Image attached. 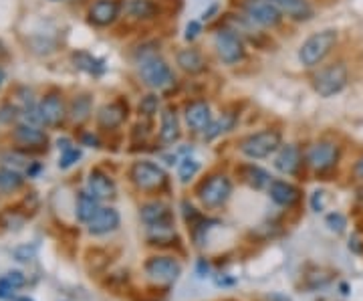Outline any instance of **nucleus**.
<instances>
[{"mask_svg": "<svg viewBox=\"0 0 363 301\" xmlns=\"http://www.w3.org/2000/svg\"><path fill=\"white\" fill-rule=\"evenodd\" d=\"M313 92L319 97L329 99L333 95L341 93L347 83H350V69L345 63H331V65L321 67L315 75H313Z\"/></svg>", "mask_w": 363, "mask_h": 301, "instance_id": "2", "label": "nucleus"}, {"mask_svg": "<svg viewBox=\"0 0 363 301\" xmlns=\"http://www.w3.org/2000/svg\"><path fill=\"white\" fill-rule=\"evenodd\" d=\"M119 224H121V217H119L117 209H113V207H101L95 212V217L87 223V231H89L91 235L104 236L117 231Z\"/></svg>", "mask_w": 363, "mask_h": 301, "instance_id": "18", "label": "nucleus"}, {"mask_svg": "<svg viewBox=\"0 0 363 301\" xmlns=\"http://www.w3.org/2000/svg\"><path fill=\"white\" fill-rule=\"evenodd\" d=\"M355 202H357V207L363 209V186L362 188H357V195H355Z\"/></svg>", "mask_w": 363, "mask_h": 301, "instance_id": "48", "label": "nucleus"}, {"mask_svg": "<svg viewBox=\"0 0 363 301\" xmlns=\"http://www.w3.org/2000/svg\"><path fill=\"white\" fill-rule=\"evenodd\" d=\"M57 146H59V150H61V156H59V168H61V170L71 168L77 160H81V150L73 144V140H69V138H59Z\"/></svg>", "mask_w": 363, "mask_h": 301, "instance_id": "32", "label": "nucleus"}, {"mask_svg": "<svg viewBox=\"0 0 363 301\" xmlns=\"http://www.w3.org/2000/svg\"><path fill=\"white\" fill-rule=\"evenodd\" d=\"M39 111L40 118H43V126H49V128L61 126L67 116L63 97H61L59 93H47V95L40 99Z\"/></svg>", "mask_w": 363, "mask_h": 301, "instance_id": "17", "label": "nucleus"}, {"mask_svg": "<svg viewBox=\"0 0 363 301\" xmlns=\"http://www.w3.org/2000/svg\"><path fill=\"white\" fill-rule=\"evenodd\" d=\"M214 49L224 65L234 67L247 59V40L230 26L222 25L214 33Z\"/></svg>", "mask_w": 363, "mask_h": 301, "instance_id": "6", "label": "nucleus"}, {"mask_svg": "<svg viewBox=\"0 0 363 301\" xmlns=\"http://www.w3.org/2000/svg\"><path fill=\"white\" fill-rule=\"evenodd\" d=\"M138 67H140L142 81L154 92H166L176 83L174 69L169 67V63L162 55H154L142 63H138Z\"/></svg>", "mask_w": 363, "mask_h": 301, "instance_id": "7", "label": "nucleus"}, {"mask_svg": "<svg viewBox=\"0 0 363 301\" xmlns=\"http://www.w3.org/2000/svg\"><path fill=\"white\" fill-rule=\"evenodd\" d=\"M325 223H327V226H329L331 231H335V233H343V231H345V226H347V219H345L341 212H331V214H327Z\"/></svg>", "mask_w": 363, "mask_h": 301, "instance_id": "37", "label": "nucleus"}, {"mask_svg": "<svg viewBox=\"0 0 363 301\" xmlns=\"http://www.w3.org/2000/svg\"><path fill=\"white\" fill-rule=\"evenodd\" d=\"M11 301H35V300H30V297H26V295H23V297H13Z\"/></svg>", "mask_w": 363, "mask_h": 301, "instance_id": "50", "label": "nucleus"}, {"mask_svg": "<svg viewBox=\"0 0 363 301\" xmlns=\"http://www.w3.org/2000/svg\"><path fill=\"white\" fill-rule=\"evenodd\" d=\"M212 119L214 116H212L210 104L204 99H192L184 107V121H186L188 130L194 133H204L208 126L212 124Z\"/></svg>", "mask_w": 363, "mask_h": 301, "instance_id": "12", "label": "nucleus"}, {"mask_svg": "<svg viewBox=\"0 0 363 301\" xmlns=\"http://www.w3.org/2000/svg\"><path fill=\"white\" fill-rule=\"evenodd\" d=\"M311 209L315 212H321L325 209V192L323 190H315L311 195Z\"/></svg>", "mask_w": 363, "mask_h": 301, "instance_id": "44", "label": "nucleus"}, {"mask_svg": "<svg viewBox=\"0 0 363 301\" xmlns=\"http://www.w3.org/2000/svg\"><path fill=\"white\" fill-rule=\"evenodd\" d=\"M238 174H240V180L247 184V186H250V188H255V190L269 188L272 182L271 174L264 170V168L257 166V164H245V166H240Z\"/></svg>", "mask_w": 363, "mask_h": 301, "instance_id": "26", "label": "nucleus"}, {"mask_svg": "<svg viewBox=\"0 0 363 301\" xmlns=\"http://www.w3.org/2000/svg\"><path fill=\"white\" fill-rule=\"evenodd\" d=\"M87 192H91L95 198L99 200H107V198H113L117 195L116 180L105 174L104 170H91L89 178H87Z\"/></svg>", "mask_w": 363, "mask_h": 301, "instance_id": "21", "label": "nucleus"}, {"mask_svg": "<svg viewBox=\"0 0 363 301\" xmlns=\"http://www.w3.org/2000/svg\"><path fill=\"white\" fill-rule=\"evenodd\" d=\"M339 158H341V148L337 142H331V140H321V142H315V144L307 150L305 154V164L315 170L317 174H323V172L333 170L339 164Z\"/></svg>", "mask_w": 363, "mask_h": 301, "instance_id": "8", "label": "nucleus"}, {"mask_svg": "<svg viewBox=\"0 0 363 301\" xmlns=\"http://www.w3.org/2000/svg\"><path fill=\"white\" fill-rule=\"evenodd\" d=\"M125 13L138 23H147V21L157 18L160 6H157L156 0H128L125 2Z\"/></svg>", "mask_w": 363, "mask_h": 301, "instance_id": "25", "label": "nucleus"}, {"mask_svg": "<svg viewBox=\"0 0 363 301\" xmlns=\"http://www.w3.org/2000/svg\"><path fill=\"white\" fill-rule=\"evenodd\" d=\"M202 164L192 156H184L178 162V178H180L182 184H188L192 178H196V174L200 172Z\"/></svg>", "mask_w": 363, "mask_h": 301, "instance_id": "34", "label": "nucleus"}, {"mask_svg": "<svg viewBox=\"0 0 363 301\" xmlns=\"http://www.w3.org/2000/svg\"><path fill=\"white\" fill-rule=\"evenodd\" d=\"M14 291H16V289L6 281V277H0V300H13Z\"/></svg>", "mask_w": 363, "mask_h": 301, "instance_id": "42", "label": "nucleus"}, {"mask_svg": "<svg viewBox=\"0 0 363 301\" xmlns=\"http://www.w3.org/2000/svg\"><path fill=\"white\" fill-rule=\"evenodd\" d=\"M182 210H184V221L190 224V226H194V224L202 219L200 210L196 209L192 202H188V200H184V202H182Z\"/></svg>", "mask_w": 363, "mask_h": 301, "instance_id": "38", "label": "nucleus"}, {"mask_svg": "<svg viewBox=\"0 0 363 301\" xmlns=\"http://www.w3.org/2000/svg\"><path fill=\"white\" fill-rule=\"evenodd\" d=\"M200 35H202V21H190L184 28V39L188 43H194Z\"/></svg>", "mask_w": 363, "mask_h": 301, "instance_id": "39", "label": "nucleus"}, {"mask_svg": "<svg viewBox=\"0 0 363 301\" xmlns=\"http://www.w3.org/2000/svg\"><path fill=\"white\" fill-rule=\"evenodd\" d=\"M303 162L305 156L297 144H283L274 156V168L285 176H295L301 170Z\"/></svg>", "mask_w": 363, "mask_h": 301, "instance_id": "15", "label": "nucleus"}, {"mask_svg": "<svg viewBox=\"0 0 363 301\" xmlns=\"http://www.w3.org/2000/svg\"><path fill=\"white\" fill-rule=\"evenodd\" d=\"M73 63L77 69L89 73L93 77H101L105 71H107V65H105V59H99L95 55H91L89 51H77L73 53Z\"/></svg>", "mask_w": 363, "mask_h": 301, "instance_id": "27", "label": "nucleus"}, {"mask_svg": "<svg viewBox=\"0 0 363 301\" xmlns=\"http://www.w3.org/2000/svg\"><path fill=\"white\" fill-rule=\"evenodd\" d=\"M233 188L234 186L230 176L228 174H222V172H216V174L206 176L202 182L198 184L196 195H198L200 202L206 209H220L233 197Z\"/></svg>", "mask_w": 363, "mask_h": 301, "instance_id": "3", "label": "nucleus"}, {"mask_svg": "<svg viewBox=\"0 0 363 301\" xmlns=\"http://www.w3.org/2000/svg\"><path fill=\"white\" fill-rule=\"evenodd\" d=\"M123 4L119 0H95L89 6V23L95 26H111L119 18Z\"/></svg>", "mask_w": 363, "mask_h": 301, "instance_id": "14", "label": "nucleus"}, {"mask_svg": "<svg viewBox=\"0 0 363 301\" xmlns=\"http://www.w3.org/2000/svg\"><path fill=\"white\" fill-rule=\"evenodd\" d=\"M337 40L339 35L335 28H323L319 33H313L311 37L303 40V45L298 47V63L305 67V69L319 67L331 55V51L335 49Z\"/></svg>", "mask_w": 363, "mask_h": 301, "instance_id": "1", "label": "nucleus"}, {"mask_svg": "<svg viewBox=\"0 0 363 301\" xmlns=\"http://www.w3.org/2000/svg\"><path fill=\"white\" fill-rule=\"evenodd\" d=\"M353 176H355L357 180H363V156L355 162V166H353Z\"/></svg>", "mask_w": 363, "mask_h": 301, "instance_id": "46", "label": "nucleus"}, {"mask_svg": "<svg viewBox=\"0 0 363 301\" xmlns=\"http://www.w3.org/2000/svg\"><path fill=\"white\" fill-rule=\"evenodd\" d=\"M236 119H238L236 111H230V109H228V111H224L222 116L212 119V124H210V126H208V130L202 133V138H204L206 142H212V140L220 138V136H224L226 131L234 130Z\"/></svg>", "mask_w": 363, "mask_h": 301, "instance_id": "28", "label": "nucleus"}, {"mask_svg": "<svg viewBox=\"0 0 363 301\" xmlns=\"http://www.w3.org/2000/svg\"><path fill=\"white\" fill-rule=\"evenodd\" d=\"M224 26H230L233 31H236L240 37L248 43H255L257 47H262L264 45V40H267V35L260 31L262 26H259L252 18H248L247 14L242 13H230L224 16Z\"/></svg>", "mask_w": 363, "mask_h": 301, "instance_id": "11", "label": "nucleus"}, {"mask_svg": "<svg viewBox=\"0 0 363 301\" xmlns=\"http://www.w3.org/2000/svg\"><path fill=\"white\" fill-rule=\"evenodd\" d=\"M2 162H4L6 168H13V170L16 172H28V168L33 166V160L26 156L25 152H6V154L2 156Z\"/></svg>", "mask_w": 363, "mask_h": 301, "instance_id": "35", "label": "nucleus"}, {"mask_svg": "<svg viewBox=\"0 0 363 301\" xmlns=\"http://www.w3.org/2000/svg\"><path fill=\"white\" fill-rule=\"evenodd\" d=\"M4 81H6V73H4V69L0 67V87L4 85Z\"/></svg>", "mask_w": 363, "mask_h": 301, "instance_id": "49", "label": "nucleus"}, {"mask_svg": "<svg viewBox=\"0 0 363 301\" xmlns=\"http://www.w3.org/2000/svg\"><path fill=\"white\" fill-rule=\"evenodd\" d=\"M208 269H210V267H208L206 259H200V261H198V273H200V275H206Z\"/></svg>", "mask_w": 363, "mask_h": 301, "instance_id": "47", "label": "nucleus"}, {"mask_svg": "<svg viewBox=\"0 0 363 301\" xmlns=\"http://www.w3.org/2000/svg\"><path fill=\"white\" fill-rule=\"evenodd\" d=\"M281 146H283L281 130L264 128V130L250 133L240 142V154L247 156L248 160H262V158H269L274 152H279Z\"/></svg>", "mask_w": 363, "mask_h": 301, "instance_id": "4", "label": "nucleus"}, {"mask_svg": "<svg viewBox=\"0 0 363 301\" xmlns=\"http://www.w3.org/2000/svg\"><path fill=\"white\" fill-rule=\"evenodd\" d=\"M130 180L138 190L154 195V192H160V190L166 188L168 174L160 164L152 162V160H138V162L131 164Z\"/></svg>", "mask_w": 363, "mask_h": 301, "instance_id": "5", "label": "nucleus"}, {"mask_svg": "<svg viewBox=\"0 0 363 301\" xmlns=\"http://www.w3.org/2000/svg\"><path fill=\"white\" fill-rule=\"evenodd\" d=\"M145 236H147L150 245H168L176 239L174 223L150 224V226H145Z\"/></svg>", "mask_w": 363, "mask_h": 301, "instance_id": "29", "label": "nucleus"}, {"mask_svg": "<svg viewBox=\"0 0 363 301\" xmlns=\"http://www.w3.org/2000/svg\"><path fill=\"white\" fill-rule=\"evenodd\" d=\"M182 136V124L178 109L176 107H166L160 114V131H157V140L162 146H174Z\"/></svg>", "mask_w": 363, "mask_h": 301, "instance_id": "16", "label": "nucleus"}, {"mask_svg": "<svg viewBox=\"0 0 363 301\" xmlns=\"http://www.w3.org/2000/svg\"><path fill=\"white\" fill-rule=\"evenodd\" d=\"M101 200L99 198H95L91 192L87 190H83V192H79L77 197V217L81 223H89L91 219L95 217V212L101 209V204H99Z\"/></svg>", "mask_w": 363, "mask_h": 301, "instance_id": "30", "label": "nucleus"}, {"mask_svg": "<svg viewBox=\"0 0 363 301\" xmlns=\"http://www.w3.org/2000/svg\"><path fill=\"white\" fill-rule=\"evenodd\" d=\"M143 269H145V275L150 277L154 283H160V285H172L182 275L180 261L174 259V257H168V255L150 257L143 265Z\"/></svg>", "mask_w": 363, "mask_h": 301, "instance_id": "9", "label": "nucleus"}, {"mask_svg": "<svg viewBox=\"0 0 363 301\" xmlns=\"http://www.w3.org/2000/svg\"><path fill=\"white\" fill-rule=\"evenodd\" d=\"M218 13H220V2H218V0H214V2L208 6L206 11L202 13V23H210V21H214V18L218 16Z\"/></svg>", "mask_w": 363, "mask_h": 301, "instance_id": "41", "label": "nucleus"}, {"mask_svg": "<svg viewBox=\"0 0 363 301\" xmlns=\"http://www.w3.org/2000/svg\"><path fill=\"white\" fill-rule=\"evenodd\" d=\"M83 144L91 146V148H99V138L93 133H83Z\"/></svg>", "mask_w": 363, "mask_h": 301, "instance_id": "45", "label": "nucleus"}, {"mask_svg": "<svg viewBox=\"0 0 363 301\" xmlns=\"http://www.w3.org/2000/svg\"><path fill=\"white\" fill-rule=\"evenodd\" d=\"M14 140L16 144H21L26 150H47V133L40 130L39 126H30V124H21L14 128Z\"/></svg>", "mask_w": 363, "mask_h": 301, "instance_id": "19", "label": "nucleus"}, {"mask_svg": "<svg viewBox=\"0 0 363 301\" xmlns=\"http://www.w3.org/2000/svg\"><path fill=\"white\" fill-rule=\"evenodd\" d=\"M128 114H130L128 102L125 99H113V102L101 105L97 109V124H99V128L107 131L117 130L128 119Z\"/></svg>", "mask_w": 363, "mask_h": 301, "instance_id": "13", "label": "nucleus"}, {"mask_svg": "<svg viewBox=\"0 0 363 301\" xmlns=\"http://www.w3.org/2000/svg\"><path fill=\"white\" fill-rule=\"evenodd\" d=\"M240 11L262 28H277L285 18L271 0H240Z\"/></svg>", "mask_w": 363, "mask_h": 301, "instance_id": "10", "label": "nucleus"}, {"mask_svg": "<svg viewBox=\"0 0 363 301\" xmlns=\"http://www.w3.org/2000/svg\"><path fill=\"white\" fill-rule=\"evenodd\" d=\"M140 217H142V221L145 226H150V224L174 223V212L169 209V204L162 202V200H152V202L142 204Z\"/></svg>", "mask_w": 363, "mask_h": 301, "instance_id": "24", "label": "nucleus"}, {"mask_svg": "<svg viewBox=\"0 0 363 301\" xmlns=\"http://www.w3.org/2000/svg\"><path fill=\"white\" fill-rule=\"evenodd\" d=\"M55 2H57V0H55Z\"/></svg>", "mask_w": 363, "mask_h": 301, "instance_id": "51", "label": "nucleus"}, {"mask_svg": "<svg viewBox=\"0 0 363 301\" xmlns=\"http://www.w3.org/2000/svg\"><path fill=\"white\" fill-rule=\"evenodd\" d=\"M25 184V178L21 172L13 170V168H0V192L2 195H11V192H16L21 186Z\"/></svg>", "mask_w": 363, "mask_h": 301, "instance_id": "33", "label": "nucleus"}, {"mask_svg": "<svg viewBox=\"0 0 363 301\" xmlns=\"http://www.w3.org/2000/svg\"><path fill=\"white\" fill-rule=\"evenodd\" d=\"M160 95L157 93H147V95H143L142 99H140V104H138V111H140V116L142 118H154L157 111H160Z\"/></svg>", "mask_w": 363, "mask_h": 301, "instance_id": "36", "label": "nucleus"}, {"mask_svg": "<svg viewBox=\"0 0 363 301\" xmlns=\"http://www.w3.org/2000/svg\"><path fill=\"white\" fill-rule=\"evenodd\" d=\"M176 65L180 67L186 75H202L208 69L206 57L202 53L194 49V47H188V49H182L176 55Z\"/></svg>", "mask_w": 363, "mask_h": 301, "instance_id": "23", "label": "nucleus"}, {"mask_svg": "<svg viewBox=\"0 0 363 301\" xmlns=\"http://www.w3.org/2000/svg\"><path fill=\"white\" fill-rule=\"evenodd\" d=\"M14 257H16V261H30L33 257H35V247H18V249H14Z\"/></svg>", "mask_w": 363, "mask_h": 301, "instance_id": "43", "label": "nucleus"}, {"mask_svg": "<svg viewBox=\"0 0 363 301\" xmlns=\"http://www.w3.org/2000/svg\"><path fill=\"white\" fill-rule=\"evenodd\" d=\"M91 111H93V105H91V95L83 93V95H77L71 105H69V118L73 119L75 124H83L85 119L91 118Z\"/></svg>", "mask_w": 363, "mask_h": 301, "instance_id": "31", "label": "nucleus"}, {"mask_svg": "<svg viewBox=\"0 0 363 301\" xmlns=\"http://www.w3.org/2000/svg\"><path fill=\"white\" fill-rule=\"evenodd\" d=\"M271 2L285 14L286 18H291L295 23H307L315 14V9L309 0H271Z\"/></svg>", "mask_w": 363, "mask_h": 301, "instance_id": "20", "label": "nucleus"}, {"mask_svg": "<svg viewBox=\"0 0 363 301\" xmlns=\"http://www.w3.org/2000/svg\"><path fill=\"white\" fill-rule=\"evenodd\" d=\"M4 277H6V281H9L14 289H21L26 285V277L25 273H21V271H9Z\"/></svg>", "mask_w": 363, "mask_h": 301, "instance_id": "40", "label": "nucleus"}, {"mask_svg": "<svg viewBox=\"0 0 363 301\" xmlns=\"http://www.w3.org/2000/svg\"><path fill=\"white\" fill-rule=\"evenodd\" d=\"M269 197L274 204L293 209L301 200V190L295 184L286 182V180H272L271 186H269Z\"/></svg>", "mask_w": 363, "mask_h": 301, "instance_id": "22", "label": "nucleus"}]
</instances>
